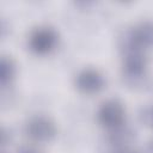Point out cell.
<instances>
[{
	"label": "cell",
	"mask_w": 153,
	"mask_h": 153,
	"mask_svg": "<svg viewBox=\"0 0 153 153\" xmlns=\"http://www.w3.org/2000/svg\"><path fill=\"white\" fill-rule=\"evenodd\" d=\"M142 120L147 126L153 127V105L145 109V111L142 114Z\"/></svg>",
	"instance_id": "ba28073f"
},
{
	"label": "cell",
	"mask_w": 153,
	"mask_h": 153,
	"mask_svg": "<svg viewBox=\"0 0 153 153\" xmlns=\"http://www.w3.org/2000/svg\"><path fill=\"white\" fill-rule=\"evenodd\" d=\"M123 68L129 76L139 78L145 74L147 68V57L143 51L127 50L123 59Z\"/></svg>",
	"instance_id": "8992f818"
},
{
	"label": "cell",
	"mask_w": 153,
	"mask_h": 153,
	"mask_svg": "<svg viewBox=\"0 0 153 153\" xmlns=\"http://www.w3.org/2000/svg\"><path fill=\"white\" fill-rule=\"evenodd\" d=\"M57 32L51 26L47 25H42L33 29L29 36V48L32 53L37 55L50 54L57 47Z\"/></svg>",
	"instance_id": "7a4b0ae2"
},
{
	"label": "cell",
	"mask_w": 153,
	"mask_h": 153,
	"mask_svg": "<svg viewBox=\"0 0 153 153\" xmlns=\"http://www.w3.org/2000/svg\"><path fill=\"white\" fill-rule=\"evenodd\" d=\"M104 75L96 68H84L76 76L74 85L76 90L84 94H96L100 92L105 86Z\"/></svg>",
	"instance_id": "5b68a950"
},
{
	"label": "cell",
	"mask_w": 153,
	"mask_h": 153,
	"mask_svg": "<svg viewBox=\"0 0 153 153\" xmlns=\"http://www.w3.org/2000/svg\"><path fill=\"white\" fill-rule=\"evenodd\" d=\"M153 45V22L143 20L134 25L127 35V50L143 51Z\"/></svg>",
	"instance_id": "277c9868"
},
{
	"label": "cell",
	"mask_w": 153,
	"mask_h": 153,
	"mask_svg": "<svg viewBox=\"0 0 153 153\" xmlns=\"http://www.w3.org/2000/svg\"><path fill=\"white\" fill-rule=\"evenodd\" d=\"M112 153H140V152H137L136 149L130 148V147L124 145V146H116V148L114 149Z\"/></svg>",
	"instance_id": "9c48e42d"
},
{
	"label": "cell",
	"mask_w": 153,
	"mask_h": 153,
	"mask_svg": "<svg viewBox=\"0 0 153 153\" xmlns=\"http://www.w3.org/2000/svg\"><path fill=\"white\" fill-rule=\"evenodd\" d=\"M99 124L109 130H116L123 127L126 122V108L115 98L103 102L97 111Z\"/></svg>",
	"instance_id": "6da1fadb"
},
{
	"label": "cell",
	"mask_w": 153,
	"mask_h": 153,
	"mask_svg": "<svg viewBox=\"0 0 153 153\" xmlns=\"http://www.w3.org/2000/svg\"><path fill=\"white\" fill-rule=\"evenodd\" d=\"M25 134L33 142H48L56 135V126L47 116H33L25 124Z\"/></svg>",
	"instance_id": "3957f363"
},
{
	"label": "cell",
	"mask_w": 153,
	"mask_h": 153,
	"mask_svg": "<svg viewBox=\"0 0 153 153\" xmlns=\"http://www.w3.org/2000/svg\"><path fill=\"white\" fill-rule=\"evenodd\" d=\"M18 153H41V152L32 146H25V147H22L18 151Z\"/></svg>",
	"instance_id": "30bf717a"
},
{
	"label": "cell",
	"mask_w": 153,
	"mask_h": 153,
	"mask_svg": "<svg viewBox=\"0 0 153 153\" xmlns=\"http://www.w3.org/2000/svg\"><path fill=\"white\" fill-rule=\"evenodd\" d=\"M17 73V66L14 61L8 56H2L0 61V82L2 86L10 84Z\"/></svg>",
	"instance_id": "52a82bcc"
}]
</instances>
